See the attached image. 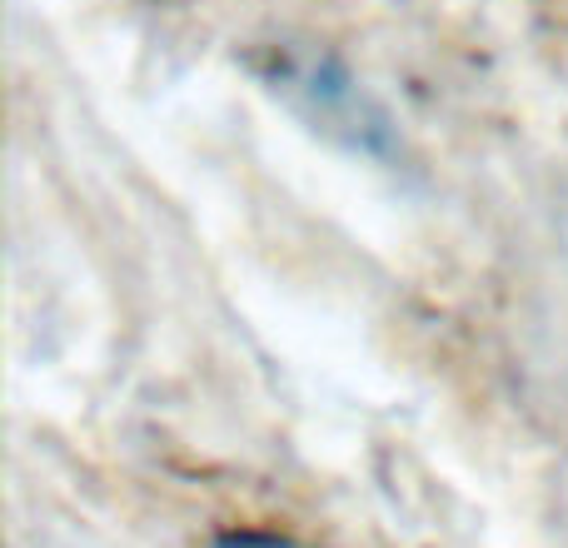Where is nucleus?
Wrapping results in <instances>:
<instances>
[{
	"mask_svg": "<svg viewBox=\"0 0 568 548\" xmlns=\"http://www.w3.org/2000/svg\"><path fill=\"white\" fill-rule=\"evenodd\" d=\"M275 95H284L304 120H314L329 135H344L354 150H384L389 140V120L359 90V80L324 50H294L270 45V65L260 70Z\"/></svg>",
	"mask_w": 568,
	"mask_h": 548,
	"instance_id": "f257e3e1",
	"label": "nucleus"
},
{
	"mask_svg": "<svg viewBox=\"0 0 568 548\" xmlns=\"http://www.w3.org/2000/svg\"><path fill=\"white\" fill-rule=\"evenodd\" d=\"M205 548H314V544L290 539V534H270V529H230V534H215Z\"/></svg>",
	"mask_w": 568,
	"mask_h": 548,
	"instance_id": "f03ea898",
	"label": "nucleus"
}]
</instances>
